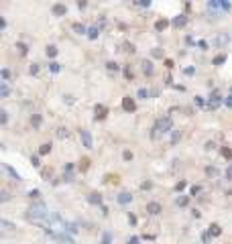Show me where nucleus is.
I'll use <instances>...</instances> for the list:
<instances>
[{
    "label": "nucleus",
    "mask_w": 232,
    "mask_h": 244,
    "mask_svg": "<svg viewBox=\"0 0 232 244\" xmlns=\"http://www.w3.org/2000/svg\"><path fill=\"white\" fill-rule=\"evenodd\" d=\"M73 31H75V33H80V35L88 33V31H86V27H84L82 22H73Z\"/></svg>",
    "instance_id": "a211bd4d"
},
{
    "label": "nucleus",
    "mask_w": 232,
    "mask_h": 244,
    "mask_svg": "<svg viewBox=\"0 0 232 244\" xmlns=\"http://www.w3.org/2000/svg\"><path fill=\"white\" fill-rule=\"evenodd\" d=\"M181 141V130H171V144H177Z\"/></svg>",
    "instance_id": "ddd939ff"
},
{
    "label": "nucleus",
    "mask_w": 232,
    "mask_h": 244,
    "mask_svg": "<svg viewBox=\"0 0 232 244\" xmlns=\"http://www.w3.org/2000/svg\"><path fill=\"white\" fill-rule=\"evenodd\" d=\"M53 12L57 14V16H61V14H65V12H67V8L63 6V4H55V6H53Z\"/></svg>",
    "instance_id": "2eb2a0df"
},
{
    "label": "nucleus",
    "mask_w": 232,
    "mask_h": 244,
    "mask_svg": "<svg viewBox=\"0 0 232 244\" xmlns=\"http://www.w3.org/2000/svg\"><path fill=\"white\" fill-rule=\"evenodd\" d=\"M138 98H143V100H145V98H149V92H147L145 88H141V90H138Z\"/></svg>",
    "instance_id": "72a5a7b5"
},
{
    "label": "nucleus",
    "mask_w": 232,
    "mask_h": 244,
    "mask_svg": "<svg viewBox=\"0 0 232 244\" xmlns=\"http://www.w3.org/2000/svg\"><path fill=\"white\" fill-rule=\"evenodd\" d=\"M88 167H90V161H88V159H82V161H80V169L86 171Z\"/></svg>",
    "instance_id": "c756f323"
},
{
    "label": "nucleus",
    "mask_w": 232,
    "mask_h": 244,
    "mask_svg": "<svg viewBox=\"0 0 232 244\" xmlns=\"http://www.w3.org/2000/svg\"><path fill=\"white\" fill-rule=\"evenodd\" d=\"M98 33H100V31H98V27H90V29H88V37H90V39H96V37H98Z\"/></svg>",
    "instance_id": "412c9836"
},
{
    "label": "nucleus",
    "mask_w": 232,
    "mask_h": 244,
    "mask_svg": "<svg viewBox=\"0 0 232 244\" xmlns=\"http://www.w3.org/2000/svg\"><path fill=\"white\" fill-rule=\"evenodd\" d=\"M185 185H187V183H185V181H179V183H177V187H175V189H177V191H181V189H185Z\"/></svg>",
    "instance_id": "79ce46f5"
},
{
    "label": "nucleus",
    "mask_w": 232,
    "mask_h": 244,
    "mask_svg": "<svg viewBox=\"0 0 232 244\" xmlns=\"http://www.w3.org/2000/svg\"><path fill=\"white\" fill-rule=\"evenodd\" d=\"M224 104L228 106V108H232V96H228V98H226V100H224Z\"/></svg>",
    "instance_id": "37998d69"
},
{
    "label": "nucleus",
    "mask_w": 232,
    "mask_h": 244,
    "mask_svg": "<svg viewBox=\"0 0 232 244\" xmlns=\"http://www.w3.org/2000/svg\"><path fill=\"white\" fill-rule=\"evenodd\" d=\"M33 124H35V126H41V116H39V114L33 116Z\"/></svg>",
    "instance_id": "f704fd0d"
},
{
    "label": "nucleus",
    "mask_w": 232,
    "mask_h": 244,
    "mask_svg": "<svg viewBox=\"0 0 232 244\" xmlns=\"http://www.w3.org/2000/svg\"><path fill=\"white\" fill-rule=\"evenodd\" d=\"M106 67H108L110 71H114V69L118 71V69H120V65H118V63H114V61H108V63H106Z\"/></svg>",
    "instance_id": "393cba45"
},
{
    "label": "nucleus",
    "mask_w": 232,
    "mask_h": 244,
    "mask_svg": "<svg viewBox=\"0 0 232 244\" xmlns=\"http://www.w3.org/2000/svg\"><path fill=\"white\" fill-rule=\"evenodd\" d=\"M206 175H208V177H218L220 171L216 169V167H206Z\"/></svg>",
    "instance_id": "f3484780"
},
{
    "label": "nucleus",
    "mask_w": 232,
    "mask_h": 244,
    "mask_svg": "<svg viewBox=\"0 0 232 244\" xmlns=\"http://www.w3.org/2000/svg\"><path fill=\"white\" fill-rule=\"evenodd\" d=\"M128 244H138V238H137V236H132V238H128Z\"/></svg>",
    "instance_id": "3c124183"
},
{
    "label": "nucleus",
    "mask_w": 232,
    "mask_h": 244,
    "mask_svg": "<svg viewBox=\"0 0 232 244\" xmlns=\"http://www.w3.org/2000/svg\"><path fill=\"white\" fill-rule=\"evenodd\" d=\"M82 142L86 149H92V134H90V130H82Z\"/></svg>",
    "instance_id": "423d86ee"
},
{
    "label": "nucleus",
    "mask_w": 232,
    "mask_h": 244,
    "mask_svg": "<svg viewBox=\"0 0 232 244\" xmlns=\"http://www.w3.org/2000/svg\"><path fill=\"white\" fill-rule=\"evenodd\" d=\"M59 69H61V65H59V63H55V61H51V65H49V71H53V73H57Z\"/></svg>",
    "instance_id": "b1692460"
},
{
    "label": "nucleus",
    "mask_w": 232,
    "mask_h": 244,
    "mask_svg": "<svg viewBox=\"0 0 232 244\" xmlns=\"http://www.w3.org/2000/svg\"><path fill=\"white\" fill-rule=\"evenodd\" d=\"M8 75H10V71H8V69H2V80H8Z\"/></svg>",
    "instance_id": "49530a36"
},
{
    "label": "nucleus",
    "mask_w": 232,
    "mask_h": 244,
    "mask_svg": "<svg viewBox=\"0 0 232 244\" xmlns=\"http://www.w3.org/2000/svg\"><path fill=\"white\" fill-rule=\"evenodd\" d=\"M185 20H187L185 16H177V19L173 20V22H175V27H183V25H185Z\"/></svg>",
    "instance_id": "a878e982"
},
{
    "label": "nucleus",
    "mask_w": 232,
    "mask_h": 244,
    "mask_svg": "<svg viewBox=\"0 0 232 244\" xmlns=\"http://www.w3.org/2000/svg\"><path fill=\"white\" fill-rule=\"evenodd\" d=\"M226 177L232 179V165H228V169H226Z\"/></svg>",
    "instance_id": "c03bdc74"
},
{
    "label": "nucleus",
    "mask_w": 232,
    "mask_h": 244,
    "mask_svg": "<svg viewBox=\"0 0 232 244\" xmlns=\"http://www.w3.org/2000/svg\"><path fill=\"white\" fill-rule=\"evenodd\" d=\"M31 73H39V65H37V63H33V65H31Z\"/></svg>",
    "instance_id": "a19ab883"
},
{
    "label": "nucleus",
    "mask_w": 232,
    "mask_h": 244,
    "mask_svg": "<svg viewBox=\"0 0 232 244\" xmlns=\"http://www.w3.org/2000/svg\"><path fill=\"white\" fill-rule=\"evenodd\" d=\"M167 25H169V22H167L165 19H161V20L155 22V29H157V31H163V29H167Z\"/></svg>",
    "instance_id": "6ab92c4d"
},
{
    "label": "nucleus",
    "mask_w": 232,
    "mask_h": 244,
    "mask_svg": "<svg viewBox=\"0 0 232 244\" xmlns=\"http://www.w3.org/2000/svg\"><path fill=\"white\" fill-rule=\"evenodd\" d=\"M208 234H210V238H212V236L216 238V236H220V234H222V228H220L218 224H212L210 230H208Z\"/></svg>",
    "instance_id": "1a4fd4ad"
},
{
    "label": "nucleus",
    "mask_w": 232,
    "mask_h": 244,
    "mask_svg": "<svg viewBox=\"0 0 232 244\" xmlns=\"http://www.w3.org/2000/svg\"><path fill=\"white\" fill-rule=\"evenodd\" d=\"M8 94H10V88H8L6 81H2V83H0V96H2V98H6Z\"/></svg>",
    "instance_id": "4468645a"
},
{
    "label": "nucleus",
    "mask_w": 232,
    "mask_h": 244,
    "mask_svg": "<svg viewBox=\"0 0 232 244\" xmlns=\"http://www.w3.org/2000/svg\"><path fill=\"white\" fill-rule=\"evenodd\" d=\"M57 136H59V138H69V130L67 128H57Z\"/></svg>",
    "instance_id": "aec40b11"
},
{
    "label": "nucleus",
    "mask_w": 232,
    "mask_h": 244,
    "mask_svg": "<svg viewBox=\"0 0 232 244\" xmlns=\"http://www.w3.org/2000/svg\"><path fill=\"white\" fill-rule=\"evenodd\" d=\"M122 108L126 110V112H132V110H135V100H132L130 96L122 98Z\"/></svg>",
    "instance_id": "39448f33"
},
{
    "label": "nucleus",
    "mask_w": 232,
    "mask_h": 244,
    "mask_svg": "<svg viewBox=\"0 0 232 244\" xmlns=\"http://www.w3.org/2000/svg\"><path fill=\"white\" fill-rule=\"evenodd\" d=\"M49 151H51V144H49V142H45V144H41V149H39V153H41V155H47Z\"/></svg>",
    "instance_id": "5701e85b"
},
{
    "label": "nucleus",
    "mask_w": 232,
    "mask_h": 244,
    "mask_svg": "<svg viewBox=\"0 0 232 244\" xmlns=\"http://www.w3.org/2000/svg\"><path fill=\"white\" fill-rule=\"evenodd\" d=\"M65 232H69V234H77L80 228H77V224H73V222H65Z\"/></svg>",
    "instance_id": "9b49d317"
},
{
    "label": "nucleus",
    "mask_w": 232,
    "mask_h": 244,
    "mask_svg": "<svg viewBox=\"0 0 232 244\" xmlns=\"http://www.w3.org/2000/svg\"><path fill=\"white\" fill-rule=\"evenodd\" d=\"M222 6V2H218V0H210V2H208V8H210V10H216V8H220Z\"/></svg>",
    "instance_id": "4be33fe9"
},
{
    "label": "nucleus",
    "mask_w": 232,
    "mask_h": 244,
    "mask_svg": "<svg viewBox=\"0 0 232 244\" xmlns=\"http://www.w3.org/2000/svg\"><path fill=\"white\" fill-rule=\"evenodd\" d=\"M196 106H204V98H200V96H198V98H196Z\"/></svg>",
    "instance_id": "de8ad7c7"
},
{
    "label": "nucleus",
    "mask_w": 232,
    "mask_h": 244,
    "mask_svg": "<svg viewBox=\"0 0 232 244\" xmlns=\"http://www.w3.org/2000/svg\"><path fill=\"white\" fill-rule=\"evenodd\" d=\"M29 195H31V197H33V199H35V197H39V191H37V189H33V191H31V193H29Z\"/></svg>",
    "instance_id": "603ef678"
},
{
    "label": "nucleus",
    "mask_w": 232,
    "mask_h": 244,
    "mask_svg": "<svg viewBox=\"0 0 232 244\" xmlns=\"http://www.w3.org/2000/svg\"><path fill=\"white\" fill-rule=\"evenodd\" d=\"M124 73H126V77L130 80V77H132V69H128V67H126V71H124Z\"/></svg>",
    "instance_id": "5fc2aeb1"
},
{
    "label": "nucleus",
    "mask_w": 232,
    "mask_h": 244,
    "mask_svg": "<svg viewBox=\"0 0 232 244\" xmlns=\"http://www.w3.org/2000/svg\"><path fill=\"white\" fill-rule=\"evenodd\" d=\"M147 212H149L151 216H159V214H161V203H157V202H151L149 205H147Z\"/></svg>",
    "instance_id": "20e7f679"
},
{
    "label": "nucleus",
    "mask_w": 232,
    "mask_h": 244,
    "mask_svg": "<svg viewBox=\"0 0 232 244\" xmlns=\"http://www.w3.org/2000/svg\"><path fill=\"white\" fill-rule=\"evenodd\" d=\"M6 171H8V173H10V175L14 177V179H21V175H19V173H16V171H14L12 167H10V165H6Z\"/></svg>",
    "instance_id": "c85d7f7f"
},
{
    "label": "nucleus",
    "mask_w": 232,
    "mask_h": 244,
    "mask_svg": "<svg viewBox=\"0 0 232 244\" xmlns=\"http://www.w3.org/2000/svg\"><path fill=\"white\" fill-rule=\"evenodd\" d=\"M88 202L94 203V205H100V203H102V195H100V193H96V191H92V193L88 195Z\"/></svg>",
    "instance_id": "0eeeda50"
},
{
    "label": "nucleus",
    "mask_w": 232,
    "mask_h": 244,
    "mask_svg": "<svg viewBox=\"0 0 232 244\" xmlns=\"http://www.w3.org/2000/svg\"><path fill=\"white\" fill-rule=\"evenodd\" d=\"M118 202H120V203H128V202H132V195H130L128 191H122V193L118 195Z\"/></svg>",
    "instance_id": "f8f14e48"
},
{
    "label": "nucleus",
    "mask_w": 232,
    "mask_h": 244,
    "mask_svg": "<svg viewBox=\"0 0 232 244\" xmlns=\"http://www.w3.org/2000/svg\"><path fill=\"white\" fill-rule=\"evenodd\" d=\"M226 61V55H218L216 59H214V65H220V63H224Z\"/></svg>",
    "instance_id": "2f4dec72"
},
{
    "label": "nucleus",
    "mask_w": 232,
    "mask_h": 244,
    "mask_svg": "<svg viewBox=\"0 0 232 244\" xmlns=\"http://www.w3.org/2000/svg\"><path fill=\"white\" fill-rule=\"evenodd\" d=\"M220 102H222V100H220V96H218V94H212V96H210V102H208V104H210V108H218Z\"/></svg>",
    "instance_id": "9d476101"
},
{
    "label": "nucleus",
    "mask_w": 232,
    "mask_h": 244,
    "mask_svg": "<svg viewBox=\"0 0 232 244\" xmlns=\"http://www.w3.org/2000/svg\"><path fill=\"white\" fill-rule=\"evenodd\" d=\"M228 43H230V35L228 33H220L218 37H216V41H214L216 47H224V45H228Z\"/></svg>",
    "instance_id": "7ed1b4c3"
},
{
    "label": "nucleus",
    "mask_w": 232,
    "mask_h": 244,
    "mask_svg": "<svg viewBox=\"0 0 232 244\" xmlns=\"http://www.w3.org/2000/svg\"><path fill=\"white\" fill-rule=\"evenodd\" d=\"M2 228H4V230H12L14 226L10 222H8V220H2Z\"/></svg>",
    "instance_id": "473e14b6"
},
{
    "label": "nucleus",
    "mask_w": 232,
    "mask_h": 244,
    "mask_svg": "<svg viewBox=\"0 0 232 244\" xmlns=\"http://www.w3.org/2000/svg\"><path fill=\"white\" fill-rule=\"evenodd\" d=\"M106 114H108L106 106H96V120H102V118H106Z\"/></svg>",
    "instance_id": "6e6552de"
},
{
    "label": "nucleus",
    "mask_w": 232,
    "mask_h": 244,
    "mask_svg": "<svg viewBox=\"0 0 232 244\" xmlns=\"http://www.w3.org/2000/svg\"><path fill=\"white\" fill-rule=\"evenodd\" d=\"M8 120V116H6V112H4V110H2V112H0V122H2V124H4V122Z\"/></svg>",
    "instance_id": "58836bf2"
},
{
    "label": "nucleus",
    "mask_w": 232,
    "mask_h": 244,
    "mask_svg": "<svg viewBox=\"0 0 232 244\" xmlns=\"http://www.w3.org/2000/svg\"><path fill=\"white\" fill-rule=\"evenodd\" d=\"M141 65H143V71H145V73H153V63H151V61H147V59H145L143 61V63H141Z\"/></svg>",
    "instance_id": "dca6fc26"
},
{
    "label": "nucleus",
    "mask_w": 232,
    "mask_h": 244,
    "mask_svg": "<svg viewBox=\"0 0 232 244\" xmlns=\"http://www.w3.org/2000/svg\"><path fill=\"white\" fill-rule=\"evenodd\" d=\"M187 202H189V197H187V195L177 197V205H187Z\"/></svg>",
    "instance_id": "cd10ccee"
},
{
    "label": "nucleus",
    "mask_w": 232,
    "mask_h": 244,
    "mask_svg": "<svg viewBox=\"0 0 232 244\" xmlns=\"http://www.w3.org/2000/svg\"><path fill=\"white\" fill-rule=\"evenodd\" d=\"M138 4H141V6H149V4H151V0H141Z\"/></svg>",
    "instance_id": "864d4df0"
},
{
    "label": "nucleus",
    "mask_w": 232,
    "mask_h": 244,
    "mask_svg": "<svg viewBox=\"0 0 232 244\" xmlns=\"http://www.w3.org/2000/svg\"><path fill=\"white\" fill-rule=\"evenodd\" d=\"M31 163H33L35 167H39V165H41V163H39V157H33V159H31Z\"/></svg>",
    "instance_id": "a18cd8bd"
},
{
    "label": "nucleus",
    "mask_w": 232,
    "mask_h": 244,
    "mask_svg": "<svg viewBox=\"0 0 232 244\" xmlns=\"http://www.w3.org/2000/svg\"><path fill=\"white\" fill-rule=\"evenodd\" d=\"M49 216H51V212L47 210V205H45L43 202L33 203V205H31V210H29V218H31V220H35V222H41V224H43Z\"/></svg>",
    "instance_id": "f257e3e1"
},
{
    "label": "nucleus",
    "mask_w": 232,
    "mask_h": 244,
    "mask_svg": "<svg viewBox=\"0 0 232 244\" xmlns=\"http://www.w3.org/2000/svg\"><path fill=\"white\" fill-rule=\"evenodd\" d=\"M71 171H73V165L67 163V165H65V173H71Z\"/></svg>",
    "instance_id": "09e8293b"
},
{
    "label": "nucleus",
    "mask_w": 232,
    "mask_h": 244,
    "mask_svg": "<svg viewBox=\"0 0 232 244\" xmlns=\"http://www.w3.org/2000/svg\"><path fill=\"white\" fill-rule=\"evenodd\" d=\"M110 238H112V236L106 232V234H104V238H102V244H110Z\"/></svg>",
    "instance_id": "ea45409f"
},
{
    "label": "nucleus",
    "mask_w": 232,
    "mask_h": 244,
    "mask_svg": "<svg viewBox=\"0 0 232 244\" xmlns=\"http://www.w3.org/2000/svg\"><path fill=\"white\" fill-rule=\"evenodd\" d=\"M16 49H19V53H21V55H27V51H29L25 43H19V45H16Z\"/></svg>",
    "instance_id": "bb28decb"
},
{
    "label": "nucleus",
    "mask_w": 232,
    "mask_h": 244,
    "mask_svg": "<svg viewBox=\"0 0 232 244\" xmlns=\"http://www.w3.org/2000/svg\"><path fill=\"white\" fill-rule=\"evenodd\" d=\"M200 191H202V187H200V185H193V187H191V195H198Z\"/></svg>",
    "instance_id": "e433bc0d"
},
{
    "label": "nucleus",
    "mask_w": 232,
    "mask_h": 244,
    "mask_svg": "<svg viewBox=\"0 0 232 244\" xmlns=\"http://www.w3.org/2000/svg\"><path fill=\"white\" fill-rule=\"evenodd\" d=\"M222 8H224V10H230L232 4H230V2H222Z\"/></svg>",
    "instance_id": "8fccbe9b"
},
{
    "label": "nucleus",
    "mask_w": 232,
    "mask_h": 244,
    "mask_svg": "<svg viewBox=\"0 0 232 244\" xmlns=\"http://www.w3.org/2000/svg\"><path fill=\"white\" fill-rule=\"evenodd\" d=\"M173 130V122H171L169 116H163V118H159L157 124H155V128H153V138H161L165 132H171Z\"/></svg>",
    "instance_id": "f03ea898"
},
{
    "label": "nucleus",
    "mask_w": 232,
    "mask_h": 244,
    "mask_svg": "<svg viewBox=\"0 0 232 244\" xmlns=\"http://www.w3.org/2000/svg\"><path fill=\"white\" fill-rule=\"evenodd\" d=\"M222 155H224L226 159H232V151L230 149H222Z\"/></svg>",
    "instance_id": "c9c22d12"
},
{
    "label": "nucleus",
    "mask_w": 232,
    "mask_h": 244,
    "mask_svg": "<svg viewBox=\"0 0 232 244\" xmlns=\"http://www.w3.org/2000/svg\"><path fill=\"white\" fill-rule=\"evenodd\" d=\"M122 157H124V161H130V159H132V153H130V151H124Z\"/></svg>",
    "instance_id": "4c0bfd02"
},
{
    "label": "nucleus",
    "mask_w": 232,
    "mask_h": 244,
    "mask_svg": "<svg viewBox=\"0 0 232 244\" xmlns=\"http://www.w3.org/2000/svg\"><path fill=\"white\" fill-rule=\"evenodd\" d=\"M47 55H49V57H55V55H57V49H55L53 45H49V47H47Z\"/></svg>",
    "instance_id": "7c9ffc66"
}]
</instances>
